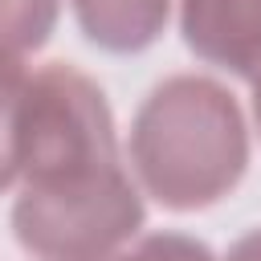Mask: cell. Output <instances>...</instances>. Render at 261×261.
<instances>
[{"mask_svg":"<svg viewBox=\"0 0 261 261\" xmlns=\"http://www.w3.org/2000/svg\"><path fill=\"white\" fill-rule=\"evenodd\" d=\"M249 167V130L237 98L196 73L159 82L130 122V171L139 192L171 212L224 200Z\"/></svg>","mask_w":261,"mask_h":261,"instance_id":"6da1fadb","label":"cell"},{"mask_svg":"<svg viewBox=\"0 0 261 261\" xmlns=\"http://www.w3.org/2000/svg\"><path fill=\"white\" fill-rule=\"evenodd\" d=\"M20 188L69 184L118 167L106 94L73 65L29 73L20 94Z\"/></svg>","mask_w":261,"mask_h":261,"instance_id":"7a4b0ae2","label":"cell"},{"mask_svg":"<svg viewBox=\"0 0 261 261\" xmlns=\"http://www.w3.org/2000/svg\"><path fill=\"white\" fill-rule=\"evenodd\" d=\"M139 228L143 192L122 163L69 184L20 188L12 204V232L41 261H110Z\"/></svg>","mask_w":261,"mask_h":261,"instance_id":"3957f363","label":"cell"},{"mask_svg":"<svg viewBox=\"0 0 261 261\" xmlns=\"http://www.w3.org/2000/svg\"><path fill=\"white\" fill-rule=\"evenodd\" d=\"M179 33L208 65L241 77L261 69V0H179Z\"/></svg>","mask_w":261,"mask_h":261,"instance_id":"277c9868","label":"cell"},{"mask_svg":"<svg viewBox=\"0 0 261 261\" xmlns=\"http://www.w3.org/2000/svg\"><path fill=\"white\" fill-rule=\"evenodd\" d=\"M90 45L106 53H139L167 29L171 0H69Z\"/></svg>","mask_w":261,"mask_h":261,"instance_id":"5b68a950","label":"cell"},{"mask_svg":"<svg viewBox=\"0 0 261 261\" xmlns=\"http://www.w3.org/2000/svg\"><path fill=\"white\" fill-rule=\"evenodd\" d=\"M61 0H0V57L24 61L57 24Z\"/></svg>","mask_w":261,"mask_h":261,"instance_id":"8992f818","label":"cell"},{"mask_svg":"<svg viewBox=\"0 0 261 261\" xmlns=\"http://www.w3.org/2000/svg\"><path fill=\"white\" fill-rule=\"evenodd\" d=\"M29 69L24 61L0 57V192H8L20 175V94H24Z\"/></svg>","mask_w":261,"mask_h":261,"instance_id":"52a82bcc","label":"cell"},{"mask_svg":"<svg viewBox=\"0 0 261 261\" xmlns=\"http://www.w3.org/2000/svg\"><path fill=\"white\" fill-rule=\"evenodd\" d=\"M110 261H216V257L196 237H184V232H151V237H139V241L122 245Z\"/></svg>","mask_w":261,"mask_h":261,"instance_id":"ba28073f","label":"cell"},{"mask_svg":"<svg viewBox=\"0 0 261 261\" xmlns=\"http://www.w3.org/2000/svg\"><path fill=\"white\" fill-rule=\"evenodd\" d=\"M224 261H261V228H249L241 241H232Z\"/></svg>","mask_w":261,"mask_h":261,"instance_id":"9c48e42d","label":"cell"},{"mask_svg":"<svg viewBox=\"0 0 261 261\" xmlns=\"http://www.w3.org/2000/svg\"><path fill=\"white\" fill-rule=\"evenodd\" d=\"M253 122H257V130H261V69L253 73Z\"/></svg>","mask_w":261,"mask_h":261,"instance_id":"30bf717a","label":"cell"}]
</instances>
